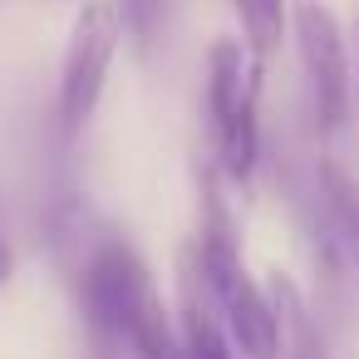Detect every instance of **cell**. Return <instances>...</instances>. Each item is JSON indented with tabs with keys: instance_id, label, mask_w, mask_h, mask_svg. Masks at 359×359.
Returning a JSON list of instances; mask_svg holds the SVG:
<instances>
[{
	"instance_id": "cell-8",
	"label": "cell",
	"mask_w": 359,
	"mask_h": 359,
	"mask_svg": "<svg viewBox=\"0 0 359 359\" xmlns=\"http://www.w3.org/2000/svg\"><path fill=\"white\" fill-rule=\"evenodd\" d=\"M11 271H15V251H11V236H6V222H0V285L11 280Z\"/></svg>"
},
{
	"instance_id": "cell-6",
	"label": "cell",
	"mask_w": 359,
	"mask_h": 359,
	"mask_svg": "<svg viewBox=\"0 0 359 359\" xmlns=\"http://www.w3.org/2000/svg\"><path fill=\"white\" fill-rule=\"evenodd\" d=\"M236 6V15H241V30H246V50L266 65L271 55H276V45H280V35H285V20H290V11H285V0H231Z\"/></svg>"
},
{
	"instance_id": "cell-5",
	"label": "cell",
	"mask_w": 359,
	"mask_h": 359,
	"mask_svg": "<svg viewBox=\"0 0 359 359\" xmlns=\"http://www.w3.org/2000/svg\"><path fill=\"white\" fill-rule=\"evenodd\" d=\"M290 30H295V50H300V69L310 79L315 118H320L325 133H334L344 123V109H349V55H344L339 20L320 0H295Z\"/></svg>"
},
{
	"instance_id": "cell-7",
	"label": "cell",
	"mask_w": 359,
	"mask_h": 359,
	"mask_svg": "<svg viewBox=\"0 0 359 359\" xmlns=\"http://www.w3.org/2000/svg\"><path fill=\"white\" fill-rule=\"evenodd\" d=\"M163 6H168V0H118L123 30H128L143 50L153 45V35H158V25H163Z\"/></svg>"
},
{
	"instance_id": "cell-3",
	"label": "cell",
	"mask_w": 359,
	"mask_h": 359,
	"mask_svg": "<svg viewBox=\"0 0 359 359\" xmlns=\"http://www.w3.org/2000/svg\"><path fill=\"white\" fill-rule=\"evenodd\" d=\"M261 60L246 40H217L207 50V114L217 138V172L226 182H251L261 163Z\"/></svg>"
},
{
	"instance_id": "cell-2",
	"label": "cell",
	"mask_w": 359,
	"mask_h": 359,
	"mask_svg": "<svg viewBox=\"0 0 359 359\" xmlns=\"http://www.w3.org/2000/svg\"><path fill=\"white\" fill-rule=\"evenodd\" d=\"M197 261H202V280L207 295L222 315V330L231 339L236 354L246 359H280V320L271 295L256 285V276L246 271L241 256V236L231 222V207L222 197V172L212 168L202 177V236H197Z\"/></svg>"
},
{
	"instance_id": "cell-1",
	"label": "cell",
	"mask_w": 359,
	"mask_h": 359,
	"mask_svg": "<svg viewBox=\"0 0 359 359\" xmlns=\"http://www.w3.org/2000/svg\"><path fill=\"white\" fill-rule=\"evenodd\" d=\"M79 300L99 339L123 344L128 359H182L172 310L123 236H99L79 266Z\"/></svg>"
},
{
	"instance_id": "cell-9",
	"label": "cell",
	"mask_w": 359,
	"mask_h": 359,
	"mask_svg": "<svg viewBox=\"0 0 359 359\" xmlns=\"http://www.w3.org/2000/svg\"><path fill=\"white\" fill-rule=\"evenodd\" d=\"M354 231H359V226H354Z\"/></svg>"
},
{
	"instance_id": "cell-4",
	"label": "cell",
	"mask_w": 359,
	"mask_h": 359,
	"mask_svg": "<svg viewBox=\"0 0 359 359\" xmlns=\"http://www.w3.org/2000/svg\"><path fill=\"white\" fill-rule=\"evenodd\" d=\"M123 40V11L118 0H84L74 11L69 40H65V60H60V94H55V114L65 133H79L109 84L114 55Z\"/></svg>"
}]
</instances>
